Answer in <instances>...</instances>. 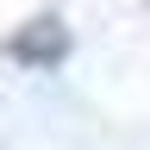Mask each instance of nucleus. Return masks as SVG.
<instances>
[{"label":"nucleus","instance_id":"1","mask_svg":"<svg viewBox=\"0 0 150 150\" xmlns=\"http://www.w3.org/2000/svg\"><path fill=\"white\" fill-rule=\"evenodd\" d=\"M6 56L13 63H31V69H56L69 56V31L56 25V19H38V25H25V31L6 38Z\"/></svg>","mask_w":150,"mask_h":150}]
</instances>
